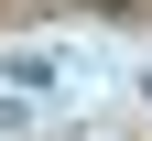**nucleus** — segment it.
<instances>
[{
    "label": "nucleus",
    "instance_id": "1",
    "mask_svg": "<svg viewBox=\"0 0 152 141\" xmlns=\"http://www.w3.org/2000/svg\"><path fill=\"white\" fill-rule=\"evenodd\" d=\"M0 76H11V87H33V98H54V87H76V54H54V44H33V54H0Z\"/></svg>",
    "mask_w": 152,
    "mask_h": 141
},
{
    "label": "nucleus",
    "instance_id": "2",
    "mask_svg": "<svg viewBox=\"0 0 152 141\" xmlns=\"http://www.w3.org/2000/svg\"><path fill=\"white\" fill-rule=\"evenodd\" d=\"M22 119H33V98L11 87V76H0V130H22Z\"/></svg>",
    "mask_w": 152,
    "mask_h": 141
},
{
    "label": "nucleus",
    "instance_id": "3",
    "mask_svg": "<svg viewBox=\"0 0 152 141\" xmlns=\"http://www.w3.org/2000/svg\"><path fill=\"white\" fill-rule=\"evenodd\" d=\"M141 98H152V65H141Z\"/></svg>",
    "mask_w": 152,
    "mask_h": 141
}]
</instances>
